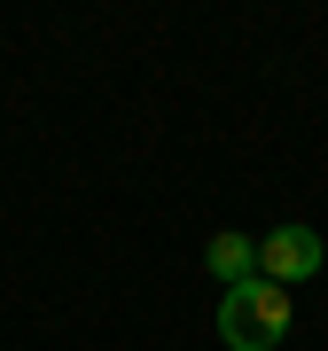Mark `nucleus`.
<instances>
[{
  "label": "nucleus",
  "instance_id": "nucleus-1",
  "mask_svg": "<svg viewBox=\"0 0 328 351\" xmlns=\"http://www.w3.org/2000/svg\"><path fill=\"white\" fill-rule=\"evenodd\" d=\"M290 336V289L274 281H235L219 297V343L227 351H274Z\"/></svg>",
  "mask_w": 328,
  "mask_h": 351
},
{
  "label": "nucleus",
  "instance_id": "nucleus-2",
  "mask_svg": "<svg viewBox=\"0 0 328 351\" xmlns=\"http://www.w3.org/2000/svg\"><path fill=\"white\" fill-rule=\"evenodd\" d=\"M320 265H328V250H320V234H313V226H274V234L258 242V281H274V289L313 281Z\"/></svg>",
  "mask_w": 328,
  "mask_h": 351
},
{
  "label": "nucleus",
  "instance_id": "nucleus-3",
  "mask_svg": "<svg viewBox=\"0 0 328 351\" xmlns=\"http://www.w3.org/2000/svg\"><path fill=\"white\" fill-rule=\"evenodd\" d=\"M203 265H211V281L219 289H235V281H258V242L250 234H211V250H203Z\"/></svg>",
  "mask_w": 328,
  "mask_h": 351
}]
</instances>
